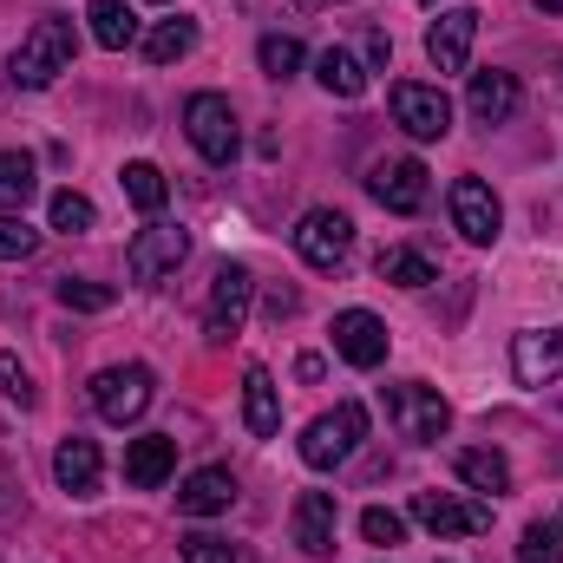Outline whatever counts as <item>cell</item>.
Masks as SVG:
<instances>
[{
    "mask_svg": "<svg viewBox=\"0 0 563 563\" xmlns=\"http://www.w3.org/2000/svg\"><path fill=\"white\" fill-rule=\"evenodd\" d=\"M73 59H79V26H73L66 13H46V20H33V26L20 33V46H13V59H7V79L26 86V92H40V86H53L59 73H73Z\"/></svg>",
    "mask_w": 563,
    "mask_h": 563,
    "instance_id": "1",
    "label": "cell"
},
{
    "mask_svg": "<svg viewBox=\"0 0 563 563\" xmlns=\"http://www.w3.org/2000/svg\"><path fill=\"white\" fill-rule=\"evenodd\" d=\"M361 439H367V407H361V400H341L334 413H321V420L301 432V465L334 472L341 459H354Z\"/></svg>",
    "mask_w": 563,
    "mask_h": 563,
    "instance_id": "2",
    "label": "cell"
},
{
    "mask_svg": "<svg viewBox=\"0 0 563 563\" xmlns=\"http://www.w3.org/2000/svg\"><path fill=\"white\" fill-rule=\"evenodd\" d=\"M151 394H157V380H151V367H144V361H125V367L92 374V407H99V420H106V426L144 420Z\"/></svg>",
    "mask_w": 563,
    "mask_h": 563,
    "instance_id": "3",
    "label": "cell"
},
{
    "mask_svg": "<svg viewBox=\"0 0 563 563\" xmlns=\"http://www.w3.org/2000/svg\"><path fill=\"white\" fill-rule=\"evenodd\" d=\"M387 413H394V426H400V439H413V445H439L445 426H452V407H445L439 387H426V380L387 387Z\"/></svg>",
    "mask_w": 563,
    "mask_h": 563,
    "instance_id": "4",
    "label": "cell"
},
{
    "mask_svg": "<svg viewBox=\"0 0 563 563\" xmlns=\"http://www.w3.org/2000/svg\"><path fill=\"white\" fill-rule=\"evenodd\" d=\"M184 132H190V144H197L210 164H230V157L243 151L236 112H230V99H223V92H197V99L184 106Z\"/></svg>",
    "mask_w": 563,
    "mask_h": 563,
    "instance_id": "5",
    "label": "cell"
},
{
    "mask_svg": "<svg viewBox=\"0 0 563 563\" xmlns=\"http://www.w3.org/2000/svg\"><path fill=\"white\" fill-rule=\"evenodd\" d=\"M250 301H256V276H250V263H223V269H217V282H210V314H203V334H210V341L243 334Z\"/></svg>",
    "mask_w": 563,
    "mask_h": 563,
    "instance_id": "6",
    "label": "cell"
},
{
    "mask_svg": "<svg viewBox=\"0 0 563 563\" xmlns=\"http://www.w3.org/2000/svg\"><path fill=\"white\" fill-rule=\"evenodd\" d=\"M394 125H400L407 139H420V144L445 139V132H452V99H445L439 86L400 79V86H394Z\"/></svg>",
    "mask_w": 563,
    "mask_h": 563,
    "instance_id": "7",
    "label": "cell"
},
{
    "mask_svg": "<svg viewBox=\"0 0 563 563\" xmlns=\"http://www.w3.org/2000/svg\"><path fill=\"white\" fill-rule=\"evenodd\" d=\"M445 203H452V230H459L465 243H478V250H492V243H498L505 210H498V197H492V184H485V177H459Z\"/></svg>",
    "mask_w": 563,
    "mask_h": 563,
    "instance_id": "8",
    "label": "cell"
},
{
    "mask_svg": "<svg viewBox=\"0 0 563 563\" xmlns=\"http://www.w3.org/2000/svg\"><path fill=\"white\" fill-rule=\"evenodd\" d=\"M347 250H354V223H347L341 210H308V217L295 223V256H301L308 269H341Z\"/></svg>",
    "mask_w": 563,
    "mask_h": 563,
    "instance_id": "9",
    "label": "cell"
},
{
    "mask_svg": "<svg viewBox=\"0 0 563 563\" xmlns=\"http://www.w3.org/2000/svg\"><path fill=\"white\" fill-rule=\"evenodd\" d=\"M413 518L432 538H478V531H492V505L452 498V492H413Z\"/></svg>",
    "mask_w": 563,
    "mask_h": 563,
    "instance_id": "10",
    "label": "cell"
},
{
    "mask_svg": "<svg viewBox=\"0 0 563 563\" xmlns=\"http://www.w3.org/2000/svg\"><path fill=\"white\" fill-rule=\"evenodd\" d=\"M367 190H374V203H380V210L413 217V210L426 203V190H432V177H426L420 157H380V164L367 170Z\"/></svg>",
    "mask_w": 563,
    "mask_h": 563,
    "instance_id": "11",
    "label": "cell"
},
{
    "mask_svg": "<svg viewBox=\"0 0 563 563\" xmlns=\"http://www.w3.org/2000/svg\"><path fill=\"white\" fill-rule=\"evenodd\" d=\"M184 256H190V236L184 230L144 223L139 236H132V250H125V269H132V282H164V276H177Z\"/></svg>",
    "mask_w": 563,
    "mask_h": 563,
    "instance_id": "12",
    "label": "cell"
},
{
    "mask_svg": "<svg viewBox=\"0 0 563 563\" xmlns=\"http://www.w3.org/2000/svg\"><path fill=\"white\" fill-rule=\"evenodd\" d=\"M387 321L380 314H367V308H341L334 314V354L347 361V367H380L387 361Z\"/></svg>",
    "mask_w": 563,
    "mask_h": 563,
    "instance_id": "13",
    "label": "cell"
},
{
    "mask_svg": "<svg viewBox=\"0 0 563 563\" xmlns=\"http://www.w3.org/2000/svg\"><path fill=\"white\" fill-rule=\"evenodd\" d=\"M472 40H478V13H472V7H445V13L426 26V59H432L439 73H465Z\"/></svg>",
    "mask_w": 563,
    "mask_h": 563,
    "instance_id": "14",
    "label": "cell"
},
{
    "mask_svg": "<svg viewBox=\"0 0 563 563\" xmlns=\"http://www.w3.org/2000/svg\"><path fill=\"white\" fill-rule=\"evenodd\" d=\"M511 374H518L525 387L558 380L563 374V328H531V334H518V341H511Z\"/></svg>",
    "mask_w": 563,
    "mask_h": 563,
    "instance_id": "15",
    "label": "cell"
},
{
    "mask_svg": "<svg viewBox=\"0 0 563 563\" xmlns=\"http://www.w3.org/2000/svg\"><path fill=\"white\" fill-rule=\"evenodd\" d=\"M334 531H341V511L328 492H301L295 498V544L308 558H334Z\"/></svg>",
    "mask_w": 563,
    "mask_h": 563,
    "instance_id": "16",
    "label": "cell"
},
{
    "mask_svg": "<svg viewBox=\"0 0 563 563\" xmlns=\"http://www.w3.org/2000/svg\"><path fill=\"white\" fill-rule=\"evenodd\" d=\"M99 472H106V459H99V445L92 439H59V452H53V478H59V492H73V498H92L99 492Z\"/></svg>",
    "mask_w": 563,
    "mask_h": 563,
    "instance_id": "17",
    "label": "cell"
},
{
    "mask_svg": "<svg viewBox=\"0 0 563 563\" xmlns=\"http://www.w3.org/2000/svg\"><path fill=\"white\" fill-rule=\"evenodd\" d=\"M236 505V478L223 472V465H203V472H190L184 485H177V511L184 518H217V511H230Z\"/></svg>",
    "mask_w": 563,
    "mask_h": 563,
    "instance_id": "18",
    "label": "cell"
},
{
    "mask_svg": "<svg viewBox=\"0 0 563 563\" xmlns=\"http://www.w3.org/2000/svg\"><path fill=\"white\" fill-rule=\"evenodd\" d=\"M170 472H177V439H170V432H144V439L125 445V478H132L139 492H157Z\"/></svg>",
    "mask_w": 563,
    "mask_h": 563,
    "instance_id": "19",
    "label": "cell"
},
{
    "mask_svg": "<svg viewBox=\"0 0 563 563\" xmlns=\"http://www.w3.org/2000/svg\"><path fill=\"white\" fill-rule=\"evenodd\" d=\"M243 426L256 439H276L282 432V394H276V374L269 367H250L243 374Z\"/></svg>",
    "mask_w": 563,
    "mask_h": 563,
    "instance_id": "20",
    "label": "cell"
},
{
    "mask_svg": "<svg viewBox=\"0 0 563 563\" xmlns=\"http://www.w3.org/2000/svg\"><path fill=\"white\" fill-rule=\"evenodd\" d=\"M465 106H472L478 125H505V119L518 112V79H511V73H472Z\"/></svg>",
    "mask_w": 563,
    "mask_h": 563,
    "instance_id": "21",
    "label": "cell"
},
{
    "mask_svg": "<svg viewBox=\"0 0 563 563\" xmlns=\"http://www.w3.org/2000/svg\"><path fill=\"white\" fill-rule=\"evenodd\" d=\"M314 79H321V92H334V99H361V92H367V66H361L347 46H328V53L314 59Z\"/></svg>",
    "mask_w": 563,
    "mask_h": 563,
    "instance_id": "22",
    "label": "cell"
},
{
    "mask_svg": "<svg viewBox=\"0 0 563 563\" xmlns=\"http://www.w3.org/2000/svg\"><path fill=\"white\" fill-rule=\"evenodd\" d=\"M86 20H92V40H99L106 53H125V46L139 40V13H132L125 0H92Z\"/></svg>",
    "mask_w": 563,
    "mask_h": 563,
    "instance_id": "23",
    "label": "cell"
},
{
    "mask_svg": "<svg viewBox=\"0 0 563 563\" xmlns=\"http://www.w3.org/2000/svg\"><path fill=\"white\" fill-rule=\"evenodd\" d=\"M190 46H197V20H157L151 33H144V59L151 66H177V59H190Z\"/></svg>",
    "mask_w": 563,
    "mask_h": 563,
    "instance_id": "24",
    "label": "cell"
},
{
    "mask_svg": "<svg viewBox=\"0 0 563 563\" xmlns=\"http://www.w3.org/2000/svg\"><path fill=\"white\" fill-rule=\"evenodd\" d=\"M459 478L472 492H511V459L498 445H472V452H459Z\"/></svg>",
    "mask_w": 563,
    "mask_h": 563,
    "instance_id": "25",
    "label": "cell"
},
{
    "mask_svg": "<svg viewBox=\"0 0 563 563\" xmlns=\"http://www.w3.org/2000/svg\"><path fill=\"white\" fill-rule=\"evenodd\" d=\"M33 197H40L33 157H26V151H0V210H7V217H20Z\"/></svg>",
    "mask_w": 563,
    "mask_h": 563,
    "instance_id": "26",
    "label": "cell"
},
{
    "mask_svg": "<svg viewBox=\"0 0 563 563\" xmlns=\"http://www.w3.org/2000/svg\"><path fill=\"white\" fill-rule=\"evenodd\" d=\"M380 282H394V288H432V282H439V269L426 263L420 250L394 243V250H380Z\"/></svg>",
    "mask_w": 563,
    "mask_h": 563,
    "instance_id": "27",
    "label": "cell"
},
{
    "mask_svg": "<svg viewBox=\"0 0 563 563\" xmlns=\"http://www.w3.org/2000/svg\"><path fill=\"white\" fill-rule=\"evenodd\" d=\"M119 184H125V197L139 203L144 217H157V210H164V197H170V184H164V170H157V164H144V157H132V164L119 170Z\"/></svg>",
    "mask_w": 563,
    "mask_h": 563,
    "instance_id": "28",
    "label": "cell"
},
{
    "mask_svg": "<svg viewBox=\"0 0 563 563\" xmlns=\"http://www.w3.org/2000/svg\"><path fill=\"white\" fill-rule=\"evenodd\" d=\"M518 563H563V518H538L518 538Z\"/></svg>",
    "mask_w": 563,
    "mask_h": 563,
    "instance_id": "29",
    "label": "cell"
},
{
    "mask_svg": "<svg viewBox=\"0 0 563 563\" xmlns=\"http://www.w3.org/2000/svg\"><path fill=\"white\" fill-rule=\"evenodd\" d=\"M53 230H66V236H86L92 223H99V210H92V197H79V190H53Z\"/></svg>",
    "mask_w": 563,
    "mask_h": 563,
    "instance_id": "30",
    "label": "cell"
},
{
    "mask_svg": "<svg viewBox=\"0 0 563 563\" xmlns=\"http://www.w3.org/2000/svg\"><path fill=\"white\" fill-rule=\"evenodd\" d=\"M184 563H250V551H243V544H230V538L190 531V538H184Z\"/></svg>",
    "mask_w": 563,
    "mask_h": 563,
    "instance_id": "31",
    "label": "cell"
},
{
    "mask_svg": "<svg viewBox=\"0 0 563 563\" xmlns=\"http://www.w3.org/2000/svg\"><path fill=\"white\" fill-rule=\"evenodd\" d=\"M256 59H263V73H269V79H288V73L301 66V40H288V33H269V40L256 46Z\"/></svg>",
    "mask_w": 563,
    "mask_h": 563,
    "instance_id": "32",
    "label": "cell"
},
{
    "mask_svg": "<svg viewBox=\"0 0 563 563\" xmlns=\"http://www.w3.org/2000/svg\"><path fill=\"white\" fill-rule=\"evenodd\" d=\"M59 301H66V308H79V314H99V308H112L119 295H112L106 282H79V276H66V282H59Z\"/></svg>",
    "mask_w": 563,
    "mask_h": 563,
    "instance_id": "33",
    "label": "cell"
},
{
    "mask_svg": "<svg viewBox=\"0 0 563 563\" xmlns=\"http://www.w3.org/2000/svg\"><path fill=\"white\" fill-rule=\"evenodd\" d=\"M361 538H367V544H380V551H394V544L407 538V518L374 505V511H361Z\"/></svg>",
    "mask_w": 563,
    "mask_h": 563,
    "instance_id": "34",
    "label": "cell"
},
{
    "mask_svg": "<svg viewBox=\"0 0 563 563\" xmlns=\"http://www.w3.org/2000/svg\"><path fill=\"white\" fill-rule=\"evenodd\" d=\"M33 250H40V230H26L20 217L0 210V263H26Z\"/></svg>",
    "mask_w": 563,
    "mask_h": 563,
    "instance_id": "35",
    "label": "cell"
},
{
    "mask_svg": "<svg viewBox=\"0 0 563 563\" xmlns=\"http://www.w3.org/2000/svg\"><path fill=\"white\" fill-rule=\"evenodd\" d=\"M0 394L26 413V407H40V394H33V380H26V367L13 361V354H0Z\"/></svg>",
    "mask_w": 563,
    "mask_h": 563,
    "instance_id": "36",
    "label": "cell"
},
{
    "mask_svg": "<svg viewBox=\"0 0 563 563\" xmlns=\"http://www.w3.org/2000/svg\"><path fill=\"white\" fill-rule=\"evenodd\" d=\"M367 59H374V66H387V59H394V40H387V33H380V26H374V33H367Z\"/></svg>",
    "mask_w": 563,
    "mask_h": 563,
    "instance_id": "37",
    "label": "cell"
},
{
    "mask_svg": "<svg viewBox=\"0 0 563 563\" xmlns=\"http://www.w3.org/2000/svg\"><path fill=\"white\" fill-rule=\"evenodd\" d=\"M538 7H544V13H563V0H538Z\"/></svg>",
    "mask_w": 563,
    "mask_h": 563,
    "instance_id": "38",
    "label": "cell"
},
{
    "mask_svg": "<svg viewBox=\"0 0 563 563\" xmlns=\"http://www.w3.org/2000/svg\"><path fill=\"white\" fill-rule=\"evenodd\" d=\"M295 7H334V0H295Z\"/></svg>",
    "mask_w": 563,
    "mask_h": 563,
    "instance_id": "39",
    "label": "cell"
},
{
    "mask_svg": "<svg viewBox=\"0 0 563 563\" xmlns=\"http://www.w3.org/2000/svg\"><path fill=\"white\" fill-rule=\"evenodd\" d=\"M426 7H439V0H426Z\"/></svg>",
    "mask_w": 563,
    "mask_h": 563,
    "instance_id": "40",
    "label": "cell"
},
{
    "mask_svg": "<svg viewBox=\"0 0 563 563\" xmlns=\"http://www.w3.org/2000/svg\"><path fill=\"white\" fill-rule=\"evenodd\" d=\"M157 7H170V0H157Z\"/></svg>",
    "mask_w": 563,
    "mask_h": 563,
    "instance_id": "41",
    "label": "cell"
}]
</instances>
